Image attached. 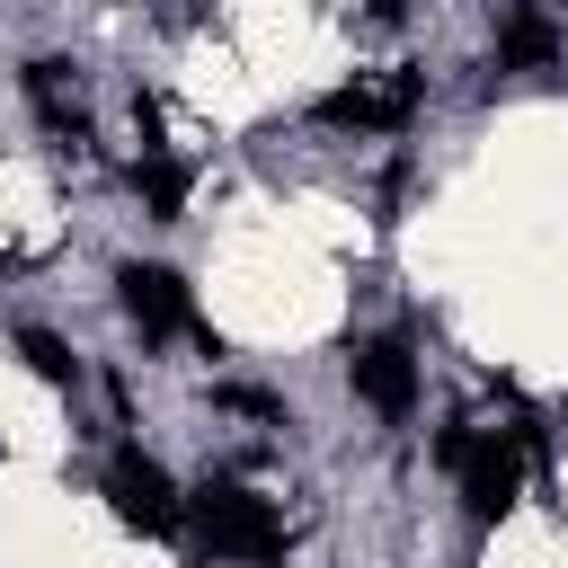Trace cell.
Listing matches in <instances>:
<instances>
[{
  "label": "cell",
  "instance_id": "6da1fadb",
  "mask_svg": "<svg viewBox=\"0 0 568 568\" xmlns=\"http://www.w3.org/2000/svg\"><path fill=\"white\" fill-rule=\"evenodd\" d=\"M195 532H204L213 559H240V568H275V559H284V515H275L266 497L231 488V479H213V488L195 497Z\"/></svg>",
  "mask_w": 568,
  "mask_h": 568
},
{
  "label": "cell",
  "instance_id": "7a4b0ae2",
  "mask_svg": "<svg viewBox=\"0 0 568 568\" xmlns=\"http://www.w3.org/2000/svg\"><path fill=\"white\" fill-rule=\"evenodd\" d=\"M115 302H124V320L142 337H204L213 346V328L195 320V302H186V284L169 266H115Z\"/></svg>",
  "mask_w": 568,
  "mask_h": 568
},
{
  "label": "cell",
  "instance_id": "3957f363",
  "mask_svg": "<svg viewBox=\"0 0 568 568\" xmlns=\"http://www.w3.org/2000/svg\"><path fill=\"white\" fill-rule=\"evenodd\" d=\"M417 80L408 71H382V80H346V89H328L320 98V124H337V133H399L408 115H417Z\"/></svg>",
  "mask_w": 568,
  "mask_h": 568
},
{
  "label": "cell",
  "instance_id": "277c9868",
  "mask_svg": "<svg viewBox=\"0 0 568 568\" xmlns=\"http://www.w3.org/2000/svg\"><path fill=\"white\" fill-rule=\"evenodd\" d=\"M106 506H115V524H133V532H178V488H169V470L151 462V453H115L106 462Z\"/></svg>",
  "mask_w": 568,
  "mask_h": 568
},
{
  "label": "cell",
  "instance_id": "5b68a950",
  "mask_svg": "<svg viewBox=\"0 0 568 568\" xmlns=\"http://www.w3.org/2000/svg\"><path fill=\"white\" fill-rule=\"evenodd\" d=\"M355 390L382 417H408L417 408V355H408V337H364L355 346Z\"/></svg>",
  "mask_w": 568,
  "mask_h": 568
},
{
  "label": "cell",
  "instance_id": "8992f818",
  "mask_svg": "<svg viewBox=\"0 0 568 568\" xmlns=\"http://www.w3.org/2000/svg\"><path fill=\"white\" fill-rule=\"evenodd\" d=\"M27 106H36L62 142H80V133H89V89H80V71H71V62H27Z\"/></svg>",
  "mask_w": 568,
  "mask_h": 568
},
{
  "label": "cell",
  "instance_id": "52a82bcc",
  "mask_svg": "<svg viewBox=\"0 0 568 568\" xmlns=\"http://www.w3.org/2000/svg\"><path fill=\"white\" fill-rule=\"evenodd\" d=\"M559 53V18L541 9V0H515L506 18H497V71H541Z\"/></svg>",
  "mask_w": 568,
  "mask_h": 568
},
{
  "label": "cell",
  "instance_id": "ba28073f",
  "mask_svg": "<svg viewBox=\"0 0 568 568\" xmlns=\"http://www.w3.org/2000/svg\"><path fill=\"white\" fill-rule=\"evenodd\" d=\"M18 355H27V373H36V382H53V390H71V382H80V364H71V346H62L53 328H18Z\"/></svg>",
  "mask_w": 568,
  "mask_h": 568
},
{
  "label": "cell",
  "instance_id": "9c48e42d",
  "mask_svg": "<svg viewBox=\"0 0 568 568\" xmlns=\"http://www.w3.org/2000/svg\"><path fill=\"white\" fill-rule=\"evenodd\" d=\"M133 186H142V204H151L160 222H178V204H186V169H178V160H142Z\"/></svg>",
  "mask_w": 568,
  "mask_h": 568
},
{
  "label": "cell",
  "instance_id": "30bf717a",
  "mask_svg": "<svg viewBox=\"0 0 568 568\" xmlns=\"http://www.w3.org/2000/svg\"><path fill=\"white\" fill-rule=\"evenodd\" d=\"M364 18H373V27H399V18H408V0H364Z\"/></svg>",
  "mask_w": 568,
  "mask_h": 568
}]
</instances>
